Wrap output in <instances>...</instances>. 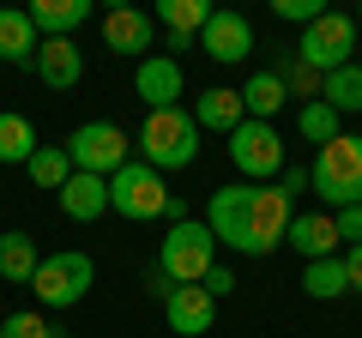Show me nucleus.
I'll return each instance as SVG.
<instances>
[{
	"mask_svg": "<svg viewBox=\"0 0 362 338\" xmlns=\"http://www.w3.org/2000/svg\"><path fill=\"white\" fill-rule=\"evenodd\" d=\"M290 218H296V199L284 187H266V182H223L206 199V230L218 235V247H230L242 260L278 254L290 235Z\"/></svg>",
	"mask_w": 362,
	"mask_h": 338,
	"instance_id": "f257e3e1",
	"label": "nucleus"
},
{
	"mask_svg": "<svg viewBox=\"0 0 362 338\" xmlns=\"http://www.w3.org/2000/svg\"><path fill=\"white\" fill-rule=\"evenodd\" d=\"M133 145H139V163H151L157 175H163V169H194L199 163V121H194V109H145Z\"/></svg>",
	"mask_w": 362,
	"mask_h": 338,
	"instance_id": "f03ea898",
	"label": "nucleus"
},
{
	"mask_svg": "<svg viewBox=\"0 0 362 338\" xmlns=\"http://www.w3.org/2000/svg\"><path fill=\"white\" fill-rule=\"evenodd\" d=\"M308 194H320L332 211L362 206V133H338L332 145H320L308 163Z\"/></svg>",
	"mask_w": 362,
	"mask_h": 338,
	"instance_id": "7ed1b4c3",
	"label": "nucleus"
},
{
	"mask_svg": "<svg viewBox=\"0 0 362 338\" xmlns=\"http://www.w3.org/2000/svg\"><path fill=\"white\" fill-rule=\"evenodd\" d=\"M157 272L169 278V284H206V272L218 266V235L206 230V218H181V223H169V235L157 242Z\"/></svg>",
	"mask_w": 362,
	"mask_h": 338,
	"instance_id": "20e7f679",
	"label": "nucleus"
},
{
	"mask_svg": "<svg viewBox=\"0 0 362 338\" xmlns=\"http://www.w3.org/2000/svg\"><path fill=\"white\" fill-rule=\"evenodd\" d=\"M169 187H163V175H157L151 163H121L115 175H109V211H121L127 223H151V218H169Z\"/></svg>",
	"mask_w": 362,
	"mask_h": 338,
	"instance_id": "39448f33",
	"label": "nucleus"
},
{
	"mask_svg": "<svg viewBox=\"0 0 362 338\" xmlns=\"http://www.w3.org/2000/svg\"><path fill=\"white\" fill-rule=\"evenodd\" d=\"M90 284H97V266H90V254H78V247H54V254H42L37 278H30V290H37L42 308H73V302H85Z\"/></svg>",
	"mask_w": 362,
	"mask_h": 338,
	"instance_id": "423d86ee",
	"label": "nucleus"
},
{
	"mask_svg": "<svg viewBox=\"0 0 362 338\" xmlns=\"http://www.w3.org/2000/svg\"><path fill=\"white\" fill-rule=\"evenodd\" d=\"M66 157H73V169L109 182L121 163H133V139L115 127V121H78V127L66 133Z\"/></svg>",
	"mask_w": 362,
	"mask_h": 338,
	"instance_id": "0eeeda50",
	"label": "nucleus"
},
{
	"mask_svg": "<svg viewBox=\"0 0 362 338\" xmlns=\"http://www.w3.org/2000/svg\"><path fill=\"white\" fill-rule=\"evenodd\" d=\"M350 54H356V18L350 13H326L296 37V61H308L320 78L338 73V66H350Z\"/></svg>",
	"mask_w": 362,
	"mask_h": 338,
	"instance_id": "6e6552de",
	"label": "nucleus"
},
{
	"mask_svg": "<svg viewBox=\"0 0 362 338\" xmlns=\"http://www.w3.org/2000/svg\"><path fill=\"white\" fill-rule=\"evenodd\" d=\"M230 163L242 169V182H266V175H284V139L272 121H242L230 133Z\"/></svg>",
	"mask_w": 362,
	"mask_h": 338,
	"instance_id": "1a4fd4ad",
	"label": "nucleus"
},
{
	"mask_svg": "<svg viewBox=\"0 0 362 338\" xmlns=\"http://www.w3.org/2000/svg\"><path fill=\"white\" fill-rule=\"evenodd\" d=\"M181 91H187V73H181L175 54H145L139 66H133V97H139L145 109H181Z\"/></svg>",
	"mask_w": 362,
	"mask_h": 338,
	"instance_id": "9d476101",
	"label": "nucleus"
},
{
	"mask_svg": "<svg viewBox=\"0 0 362 338\" xmlns=\"http://www.w3.org/2000/svg\"><path fill=\"white\" fill-rule=\"evenodd\" d=\"M199 49L218 66H242L247 54H254V25H247L242 13H211V25L199 30Z\"/></svg>",
	"mask_w": 362,
	"mask_h": 338,
	"instance_id": "9b49d317",
	"label": "nucleus"
},
{
	"mask_svg": "<svg viewBox=\"0 0 362 338\" xmlns=\"http://www.w3.org/2000/svg\"><path fill=\"white\" fill-rule=\"evenodd\" d=\"M30 66H37V78L49 85V91H73L78 78H85V49H78L73 37H42Z\"/></svg>",
	"mask_w": 362,
	"mask_h": 338,
	"instance_id": "f8f14e48",
	"label": "nucleus"
},
{
	"mask_svg": "<svg viewBox=\"0 0 362 338\" xmlns=\"http://www.w3.org/2000/svg\"><path fill=\"white\" fill-rule=\"evenodd\" d=\"M163 320H169V332H175V338H206L211 320H218V302H211L199 284H181V290H169Z\"/></svg>",
	"mask_w": 362,
	"mask_h": 338,
	"instance_id": "ddd939ff",
	"label": "nucleus"
},
{
	"mask_svg": "<svg viewBox=\"0 0 362 338\" xmlns=\"http://www.w3.org/2000/svg\"><path fill=\"white\" fill-rule=\"evenodd\" d=\"M151 37H157V18L151 13H139V6H109L103 13V42L115 54H151Z\"/></svg>",
	"mask_w": 362,
	"mask_h": 338,
	"instance_id": "4468645a",
	"label": "nucleus"
},
{
	"mask_svg": "<svg viewBox=\"0 0 362 338\" xmlns=\"http://www.w3.org/2000/svg\"><path fill=\"white\" fill-rule=\"evenodd\" d=\"M211 13H218L211 0H163V6H157L151 18L169 30V42H163V49H187V42H194L199 30L211 25Z\"/></svg>",
	"mask_w": 362,
	"mask_h": 338,
	"instance_id": "2eb2a0df",
	"label": "nucleus"
},
{
	"mask_svg": "<svg viewBox=\"0 0 362 338\" xmlns=\"http://www.w3.org/2000/svg\"><path fill=\"white\" fill-rule=\"evenodd\" d=\"M194 121H199V133H223V139H230V133L247 121L242 91H230V85H211V91H199V97H194Z\"/></svg>",
	"mask_w": 362,
	"mask_h": 338,
	"instance_id": "dca6fc26",
	"label": "nucleus"
},
{
	"mask_svg": "<svg viewBox=\"0 0 362 338\" xmlns=\"http://www.w3.org/2000/svg\"><path fill=\"white\" fill-rule=\"evenodd\" d=\"M284 242L296 247L302 260H332V254H338V223L326 218V211H296Z\"/></svg>",
	"mask_w": 362,
	"mask_h": 338,
	"instance_id": "f3484780",
	"label": "nucleus"
},
{
	"mask_svg": "<svg viewBox=\"0 0 362 338\" xmlns=\"http://www.w3.org/2000/svg\"><path fill=\"white\" fill-rule=\"evenodd\" d=\"M61 211L73 223H97L109 211V182L103 175H85V169H73V182L61 187Z\"/></svg>",
	"mask_w": 362,
	"mask_h": 338,
	"instance_id": "a211bd4d",
	"label": "nucleus"
},
{
	"mask_svg": "<svg viewBox=\"0 0 362 338\" xmlns=\"http://www.w3.org/2000/svg\"><path fill=\"white\" fill-rule=\"evenodd\" d=\"M37 25H30L25 6H0V61H13V66H30L37 61Z\"/></svg>",
	"mask_w": 362,
	"mask_h": 338,
	"instance_id": "6ab92c4d",
	"label": "nucleus"
},
{
	"mask_svg": "<svg viewBox=\"0 0 362 338\" xmlns=\"http://www.w3.org/2000/svg\"><path fill=\"white\" fill-rule=\"evenodd\" d=\"M25 13H30V25H37V37H73L90 18V0H30Z\"/></svg>",
	"mask_w": 362,
	"mask_h": 338,
	"instance_id": "aec40b11",
	"label": "nucleus"
},
{
	"mask_svg": "<svg viewBox=\"0 0 362 338\" xmlns=\"http://www.w3.org/2000/svg\"><path fill=\"white\" fill-rule=\"evenodd\" d=\"M284 103H290V91H284V78L272 73V66L247 73V85H242V109H247V121H272Z\"/></svg>",
	"mask_w": 362,
	"mask_h": 338,
	"instance_id": "412c9836",
	"label": "nucleus"
},
{
	"mask_svg": "<svg viewBox=\"0 0 362 338\" xmlns=\"http://www.w3.org/2000/svg\"><path fill=\"white\" fill-rule=\"evenodd\" d=\"M37 266H42V254H37V242H30L25 230H6V235H0V278H6V284H30Z\"/></svg>",
	"mask_w": 362,
	"mask_h": 338,
	"instance_id": "4be33fe9",
	"label": "nucleus"
},
{
	"mask_svg": "<svg viewBox=\"0 0 362 338\" xmlns=\"http://www.w3.org/2000/svg\"><path fill=\"white\" fill-rule=\"evenodd\" d=\"M302 290H308L314 302L350 296V266H344V254H332V260H308V266H302Z\"/></svg>",
	"mask_w": 362,
	"mask_h": 338,
	"instance_id": "5701e85b",
	"label": "nucleus"
},
{
	"mask_svg": "<svg viewBox=\"0 0 362 338\" xmlns=\"http://www.w3.org/2000/svg\"><path fill=\"white\" fill-rule=\"evenodd\" d=\"M320 103L338 109V115H362V66H356V61L320 78Z\"/></svg>",
	"mask_w": 362,
	"mask_h": 338,
	"instance_id": "b1692460",
	"label": "nucleus"
},
{
	"mask_svg": "<svg viewBox=\"0 0 362 338\" xmlns=\"http://www.w3.org/2000/svg\"><path fill=\"white\" fill-rule=\"evenodd\" d=\"M30 157H37V127H30L25 115H13V109H0V163L25 169Z\"/></svg>",
	"mask_w": 362,
	"mask_h": 338,
	"instance_id": "393cba45",
	"label": "nucleus"
},
{
	"mask_svg": "<svg viewBox=\"0 0 362 338\" xmlns=\"http://www.w3.org/2000/svg\"><path fill=\"white\" fill-rule=\"evenodd\" d=\"M25 175L37 187H49V194H61V187L73 182V157H66V145H37V157L25 163Z\"/></svg>",
	"mask_w": 362,
	"mask_h": 338,
	"instance_id": "a878e982",
	"label": "nucleus"
},
{
	"mask_svg": "<svg viewBox=\"0 0 362 338\" xmlns=\"http://www.w3.org/2000/svg\"><path fill=\"white\" fill-rule=\"evenodd\" d=\"M296 133L314 145V151H320V145H332L338 133H344V115H338V109H326L320 97H314V103H302V109H296Z\"/></svg>",
	"mask_w": 362,
	"mask_h": 338,
	"instance_id": "bb28decb",
	"label": "nucleus"
},
{
	"mask_svg": "<svg viewBox=\"0 0 362 338\" xmlns=\"http://www.w3.org/2000/svg\"><path fill=\"white\" fill-rule=\"evenodd\" d=\"M272 73L284 78V91H290V97H302V103H314V97H320V73H314L308 61H296V54H284Z\"/></svg>",
	"mask_w": 362,
	"mask_h": 338,
	"instance_id": "cd10ccee",
	"label": "nucleus"
},
{
	"mask_svg": "<svg viewBox=\"0 0 362 338\" xmlns=\"http://www.w3.org/2000/svg\"><path fill=\"white\" fill-rule=\"evenodd\" d=\"M0 338H54V326L42 320L37 308H18V314H6V320H0Z\"/></svg>",
	"mask_w": 362,
	"mask_h": 338,
	"instance_id": "c85d7f7f",
	"label": "nucleus"
},
{
	"mask_svg": "<svg viewBox=\"0 0 362 338\" xmlns=\"http://www.w3.org/2000/svg\"><path fill=\"white\" fill-rule=\"evenodd\" d=\"M272 13H278V18H290V25H302V30H308L314 18H326V6H320V0H272Z\"/></svg>",
	"mask_w": 362,
	"mask_h": 338,
	"instance_id": "c756f323",
	"label": "nucleus"
},
{
	"mask_svg": "<svg viewBox=\"0 0 362 338\" xmlns=\"http://www.w3.org/2000/svg\"><path fill=\"white\" fill-rule=\"evenodd\" d=\"M332 223H338V242H350V247L362 242V206H344V211H332Z\"/></svg>",
	"mask_w": 362,
	"mask_h": 338,
	"instance_id": "7c9ffc66",
	"label": "nucleus"
},
{
	"mask_svg": "<svg viewBox=\"0 0 362 338\" xmlns=\"http://www.w3.org/2000/svg\"><path fill=\"white\" fill-rule=\"evenodd\" d=\"M199 290H206L211 302H218V296H230V290H235V272H230V266H211V272H206V284H199Z\"/></svg>",
	"mask_w": 362,
	"mask_h": 338,
	"instance_id": "2f4dec72",
	"label": "nucleus"
},
{
	"mask_svg": "<svg viewBox=\"0 0 362 338\" xmlns=\"http://www.w3.org/2000/svg\"><path fill=\"white\" fill-rule=\"evenodd\" d=\"M169 290H175V284H169V278L157 272V266H145V296H157V302H169Z\"/></svg>",
	"mask_w": 362,
	"mask_h": 338,
	"instance_id": "473e14b6",
	"label": "nucleus"
},
{
	"mask_svg": "<svg viewBox=\"0 0 362 338\" xmlns=\"http://www.w3.org/2000/svg\"><path fill=\"white\" fill-rule=\"evenodd\" d=\"M278 187H284L290 199H296V194H308V169H290V163H284V182H278Z\"/></svg>",
	"mask_w": 362,
	"mask_h": 338,
	"instance_id": "72a5a7b5",
	"label": "nucleus"
},
{
	"mask_svg": "<svg viewBox=\"0 0 362 338\" xmlns=\"http://www.w3.org/2000/svg\"><path fill=\"white\" fill-rule=\"evenodd\" d=\"M344 266H350V290L362 296V242H356V247H344Z\"/></svg>",
	"mask_w": 362,
	"mask_h": 338,
	"instance_id": "f704fd0d",
	"label": "nucleus"
},
{
	"mask_svg": "<svg viewBox=\"0 0 362 338\" xmlns=\"http://www.w3.org/2000/svg\"><path fill=\"white\" fill-rule=\"evenodd\" d=\"M356 30H362V6H356Z\"/></svg>",
	"mask_w": 362,
	"mask_h": 338,
	"instance_id": "c9c22d12",
	"label": "nucleus"
},
{
	"mask_svg": "<svg viewBox=\"0 0 362 338\" xmlns=\"http://www.w3.org/2000/svg\"><path fill=\"white\" fill-rule=\"evenodd\" d=\"M54 338H73V332H54Z\"/></svg>",
	"mask_w": 362,
	"mask_h": 338,
	"instance_id": "e433bc0d",
	"label": "nucleus"
}]
</instances>
